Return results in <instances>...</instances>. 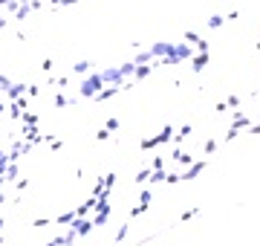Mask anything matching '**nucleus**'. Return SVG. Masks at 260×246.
<instances>
[]
</instances>
